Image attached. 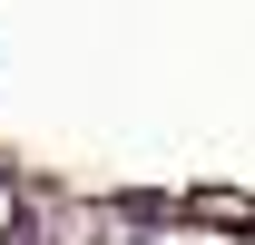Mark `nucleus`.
Masks as SVG:
<instances>
[{
  "label": "nucleus",
  "mask_w": 255,
  "mask_h": 245,
  "mask_svg": "<svg viewBox=\"0 0 255 245\" xmlns=\"http://www.w3.org/2000/svg\"><path fill=\"white\" fill-rule=\"evenodd\" d=\"M0 245H39V216H20V226H10V236H0Z\"/></svg>",
  "instance_id": "f257e3e1"
}]
</instances>
